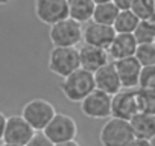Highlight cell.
<instances>
[{
    "label": "cell",
    "mask_w": 155,
    "mask_h": 146,
    "mask_svg": "<svg viewBox=\"0 0 155 146\" xmlns=\"http://www.w3.org/2000/svg\"><path fill=\"white\" fill-rule=\"evenodd\" d=\"M114 37H116V32L111 26H104V25L88 22L82 28V41L87 46L107 50L111 41L114 40Z\"/></svg>",
    "instance_id": "cell-11"
},
{
    "label": "cell",
    "mask_w": 155,
    "mask_h": 146,
    "mask_svg": "<svg viewBox=\"0 0 155 146\" xmlns=\"http://www.w3.org/2000/svg\"><path fill=\"white\" fill-rule=\"evenodd\" d=\"M49 37L53 47H76L82 41V25L67 17L50 26Z\"/></svg>",
    "instance_id": "cell-3"
},
{
    "label": "cell",
    "mask_w": 155,
    "mask_h": 146,
    "mask_svg": "<svg viewBox=\"0 0 155 146\" xmlns=\"http://www.w3.org/2000/svg\"><path fill=\"white\" fill-rule=\"evenodd\" d=\"M5 125H6V116L0 111V140L3 137V131H5Z\"/></svg>",
    "instance_id": "cell-28"
},
{
    "label": "cell",
    "mask_w": 155,
    "mask_h": 146,
    "mask_svg": "<svg viewBox=\"0 0 155 146\" xmlns=\"http://www.w3.org/2000/svg\"><path fill=\"white\" fill-rule=\"evenodd\" d=\"M134 58L138 61L141 67H150L155 65V43L147 44H137Z\"/></svg>",
    "instance_id": "cell-22"
},
{
    "label": "cell",
    "mask_w": 155,
    "mask_h": 146,
    "mask_svg": "<svg viewBox=\"0 0 155 146\" xmlns=\"http://www.w3.org/2000/svg\"><path fill=\"white\" fill-rule=\"evenodd\" d=\"M137 43L132 37V34H116L114 40L111 41L110 47L107 49L108 58L119 61L123 58H129L134 56Z\"/></svg>",
    "instance_id": "cell-15"
},
{
    "label": "cell",
    "mask_w": 155,
    "mask_h": 146,
    "mask_svg": "<svg viewBox=\"0 0 155 146\" xmlns=\"http://www.w3.org/2000/svg\"><path fill=\"white\" fill-rule=\"evenodd\" d=\"M55 114H56L55 107L49 101L41 99V98H37V99L29 101L23 107L20 116L25 119V122L35 132H41L46 128V125L52 120V117Z\"/></svg>",
    "instance_id": "cell-2"
},
{
    "label": "cell",
    "mask_w": 155,
    "mask_h": 146,
    "mask_svg": "<svg viewBox=\"0 0 155 146\" xmlns=\"http://www.w3.org/2000/svg\"><path fill=\"white\" fill-rule=\"evenodd\" d=\"M53 146H79L76 140H70V141H64V143H58V144H53Z\"/></svg>",
    "instance_id": "cell-29"
},
{
    "label": "cell",
    "mask_w": 155,
    "mask_h": 146,
    "mask_svg": "<svg viewBox=\"0 0 155 146\" xmlns=\"http://www.w3.org/2000/svg\"><path fill=\"white\" fill-rule=\"evenodd\" d=\"M111 3H113L119 11H129L132 0H111Z\"/></svg>",
    "instance_id": "cell-26"
},
{
    "label": "cell",
    "mask_w": 155,
    "mask_h": 146,
    "mask_svg": "<svg viewBox=\"0 0 155 146\" xmlns=\"http://www.w3.org/2000/svg\"><path fill=\"white\" fill-rule=\"evenodd\" d=\"M116 73L119 76L120 85L123 90H134L138 85V76L141 71V65L134 56L123 58L119 61H113Z\"/></svg>",
    "instance_id": "cell-12"
},
{
    "label": "cell",
    "mask_w": 155,
    "mask_h": 146,
    "mask_svg": "<svg viewBox=\"0 0 155 146\" xmlns=\"http://www.w3.org/2000/svg\"><path fill=\"white\" fill-rule=\"evenodd\" d=\"M108 2H111V0H93V3H94V5H101V3H108Z\"/></svg>",
    "instance_id": "cell-30"
},
{
    "label": "cell",
    "mask_w": 155,
    "mask_h": 146,
    "mask_svg": "<svg viewBox=\"0 0 155 146\" xmlns=\"http://www.w3.org/2000/svg\"><path fill=\"white\" fill-rule=\"evenodd\" d=\"M49 70L59 78H65L79 68L76 47H53L49 53Z\"/></svg>",
    "instance_id": "cell-5"
},
{
    "label": "cell",
    "mask_w": 155,
    "mask_h": 146,
    "mask_svg": "<svg viewBox=\"0 0 155 146\" xmlns=\"http://www.w3.org/2000/svg\"><path fill=\"white\" fill-rule=\"evenodd\" d=\"M59 87H61V91L67 101L78 102V104L96 88L93 73H90L81 67L78 70H74L73 73H70L68 76L62 78V82Z\"/></svg>",
    "instance_id": "cell-1"
},
{
    "label": "cell",
    "mask_w": 155,
    "mask_h": 146,
    "mask_svg": "<svg viewBox=\"0 0 155 146\" xmlns=\"http://www.w3.org/2000/svg\"><path fill=\"white\" fill-rule=\"evenodd\" d=\"M34 11L37 18L49 26L68 17L67 0H35Z\"/></svg>",
    "instance_id": "cell-8"
},
{
    "label": "cell",
    "mask_w": 155,
    "mask_h": 146,
    "mask_svg": "<svg viewBox=\"0 0 155 146\" xmlns=\"http://www.w3.org/2000/svg\"><path fill=\"white\" fill-rule=\"evenodd\" d=\"M134 138L131 125L128 120H122L117 117H110L99 134V140L102 146H126Z\"/></svg>",
    "instance_id": "cell-4"
},
{
    "label": "cell",
    "mask_w": 155,
    "mask_h": 146,
    "mask_svg": "<svg viewBox=\"0 0 155 146\" xmlns=\"http://www.w3.org/2000/svg\"><path fill=\"white\" fill-rule=\"evenodd\" d=\"M137 88H141V90H155V65L141 67Z\"/></svg>",
    "instance_id": "cell-24"
},
{
    "label": "cell",
    "mask_w": 155,
    "mask_h": 146,
    "mask_svg": "<svg viewBox=\"0 0 155 146\" xmlns=\"http://www.w3.org/2000/svg\"><path fill=\"white\" fill-rule=\"evenodd\" d=\"M41 132L53 144H58V143L74 140L78 135V125H76L74 119L70 117L68 114L56 113Z\"/></svg>",
    "instance_id": "cell-6"
},
{
    "label": "cell",
    "mask_w": 155,
    "mask_h": 146,
    "mask_svg": "<svg viewBox=\"0 0 155 146\" xmlns=\"http://www.w3.org/2000/svg\"><path fill=\"white\" fill-rule=\"evenodd\" d=\"M117 14H119V9L111 2L94 5L91 22L93 23H97V25H104V26H111L113 28V23H114Z\"/></svg>",
    "instance_id": "cell-18"
},
{
    "label": "cell",
    "mask_w": 155,
    "mask_h": 146,
    "mask_svg": "<svg viewBox=\"0 0 155 146\" xmlns=\"http://www.w3.org/2000/svg\"><path fill=\"white\" fill-rule=\"evenodd\" d=\"M126 146H152L150 140H141V138H132Z\"/></svg>",
    "instance_id": "cell-27"
},
{
    "label": "cell",
    "mask_w": 155,
    "mask_h": 146,
    "mask_svg": "<svg viewBox=\"0 0 155 146\" xmlns=\"http://www.w3.org/2000/svg\"><path fill=\"white\" fill-rule=\"evenodd\" d=\"M138 111V102L134 90H120L114 96H111V117H117L122 120H131Z\"/></svg>",
    "instance_id": "cell-10"
},
{
    "label": "cell",
    "mask_w": 155,
    "mask_h": 146,
    "mask_svg": "<svg viewBox=\"0 0 155 146\" xmlns=\"http://www.w3.org/2000/svg\"><path fill=\"white\" fill-rule=\"evenodd\" d=\"M0 146H18V144H8V143H3V144H0Z\"/></svg>",
    "instance_id": "cell-32"
},
{
    "label": "cell",
    "mask_w": 155,
    "mask_h": 146,
    "mask_svg": "<svg viewBox=\"0 0 155 146\" xmlns=\"http://www.w3.org/2000/svg\"><path fill=\"white\" fill-rule=\"evenodd\" d=\"M132 37L137 44H147L155 41V22L153 20H140L137 28L132 32Z\"/></svg>",
    "instance_id": "cell-20"
},
{
    "label": "cell",
    "mask_w": 155,
    "mask_h": 146,
    "mask_svg": "<svg viewBox=\"0 0 155 146\" xmlns=\"http://www.w3.org/2000/svg\"><path fill=\"white\" fill-rule=\"evenodd\" d=\"M79 104H81L82 114L90 119L107 120L111 117V96L96 88L87 98H84Z\"/></svg>",
    "instance_id": "cell-7"
},
{
    "label": "cell",
    "mask_w": 155,
    "mask_h": 146,
    "mask_svg": "<svg viewBox=\"0 0 155 146\" xmlns=\"http://www.w3.org/2000/svg\"><path fill=\"white\" fill-rule=\"evenodd\" d=\"M25 146H53V143L43 134V132H35L32 138L25 144Z\"/></svg>",
    "instance_id": "cell-25"
},
{
    "label": "cell",
    "mask_w": 155,
    "mask_h": 146,
    "mask_svg": "<svg viewBox=\"0 0 155 146\" xmlns=\"http://www.w3.org/2000/svg\"><path fill=\"white\" fill-rule=\"evenodd\" d=\"M78 56H79V67L90 73H94L102 65L110 62L107 50L87 46V44H84L81 49H78Z\"/></svg>",
    "instance_id": "cell-14"
},
{
    "label": "cell",
    "mask_w": 155,
    "mask_h": 146,
    "mask_svg": "<svg viewBox=\"0 0 155 146\" xmlns=\"http://www.w3.org/2000/svg\"><path fill=\"white\" fill-rule=\"evenodd\" d=\"M67 9H68V18L85 25L91 22L94 3L93 0H67Z\"/></svg>",
    "instance_id": "cell-17"
},
{
    "label": "cell",
    "mask_w": 155,
    "mask_h": 146,
    "mask_svg": "<svg viewBox=\"0 0 155 146\" xmlns=\"http://www.w3.org/2000/svg\"><path fill=\"white\" fill-rule=\"evenodd\" d=\"M138 18L131 12V11H119L114 23H113V29L116 34H132L134 29L138 25Z\"/></svg>",
    "instance_id": "cell-19"
},
{
    "label": "cell",
    "mask_w": 155,
    "mask_h": 146,
    "mask_svg": "<svg viewBox=\"0 0 155 146\" xmlns=\"http://www.w3.org/2000/svg\"><path fill=\"white\" fill-rule=\"evenodd\" d=\"M135 96H137L138 111L140 113L155 114V90L135 88Z\"/></svg>",
    "instance_id": "cell-23"
},
{
    "label": "cell",
    "mask_w": 155,
    "mask_h": 146,
    "mask_svg": "<svg viewBox=\"0 0 155 146\" xmlns=\"http://www.w3.org/2000/svg\"><path fill=\"white\" fill-rule=\"evenodd\" d=\"M34 134L35 131L25 122L21 116H9L6 117V125H5L2 140L3 143H8V144L25 146L32 138Z\"/></svg>",
    "instance_id": "cell-9"
},
{
    "label": "cell",
    "mask_w": 155,
    "mask_h": 146,
    "mask_svg": "<svg viewBox=\"0 0 155 146\" xmlns=\"http://www.w3.org/2000/svg\"><path fill=\"white\" fill-rule=\"evenodd\" d=\"M93 79H94L96 90H99L108 96H114L116 93H119L122 90V85H120V81H119V76L116 73L113 62H107L99 70H96L93 73Z\"/></svg>",
    "instance_id": "cell-13"
},
{
    "label": "cell",
    "mask_w": 155,
    "mask_h": 146,
    "mask_svg": "<svg viewBox=\"0 0 155 146\" xmlns=\"http://www.w3.org/2000/svg\"><path fill=\"white\" fill-rule=\"evenodd\" d=\"M11 0H0V5H8Z\"/></svg>",
    "instance_id": "cell-31"
},
{
    "label": "cell",
    "mask_w": 155,
    "mask_h": 146,
    "mask_svg": "<svg viewBox=\"0 0 155 146\" xmlns=\"http://www.w3.org/2000/svg\"><path fill=\"white\" fill-rule=\"evenodd\" d=\"M134 138L141 140H150L155 135V114L149 113H137L129 120Z\"/></svg>",
    "instance_id": "cell-16"
},
{
    "label": "cell",
    "mask_w": 155,
    "mask_h": 146,
    "mask_svg": "<svg viewBox=\"0 0 155 146\" xmlns=\"http://www.w3.org/2000/svg\"><path fill=\"white\" fill-rule=\"evenodd\" d=\"M155 0H132L129 11L138 20H153Z\"/></svg>",
    "instance_id": "cell-21"
}]
</instances>
